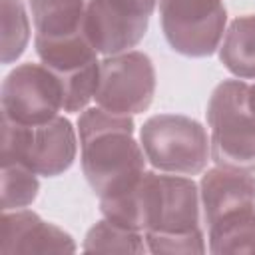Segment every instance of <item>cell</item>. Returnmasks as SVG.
Wrapping results in <instances>:
<instances>
[{
	"label": "cell",
	"mask_w": 255,
	"mask_h": 255,
	"mask_svg": "<svg viewBox=\"0 0 255 255\" xmlns=\"http://www.w3.org/2000/svg\"><path fill=\"white\" fill-rule=\"evenodd\" d=\"M34 38L60 40L84 32L86 0H28Z\"/></svg>",
	"instance_id": "13"
},
{
	"label": "cell",
	"mask_w": 255,
	"mask_h": 255,
	"mask_svg": "<svg viewBox=\"0 0 255 255\" xmlns=\"http://www.w3.org/2000/svg\"><path fill=\"white\" fill-rule=\"evenodd\" d=\"M76 243L70 233L44 221L36 211H4L0 225V253H74Z\"/></svg>",
	"instance_id": "11"
},
{
	"label": "cell",
	"mask_w": 255,
	"mask_h": 255,
	"mask_svg": "<svg viewBox=\"0 0 255 255\" xmlns=\"http://www.w3.org/2000/svg\"><path fill=\"white\" fill-rule=\"evenodd\" d=\"M82 251L86 253H145V237L139 231L118 225L110 219L98 221L86 233Z\"/></svg>",
	"instance_id": "16"
},
{
	"label": "cell",
	"mask_w": 255,
	"mask_h": 255,
	"mask_svg": "<svg viewBox=\"0 0 255 255\" xmlns=\"http://www.w3.org/2000/svg\"><path fill=\"white\" fill-rule=\"evenodd\" d=\"M139 143L153 169L177 175H199L211 159L205 128L181 114H157L143 122Z\"/></svg>",
	"instance_id": "4"
},
{
	"label": "cell",
	"mask_w": 255,
	"mask_h": 255,
	"mask_svg": "<svg viewBox=\"0 0 255 255\" xmlns=\"http://www.w3.org/2000/svg\"><path fill=\"white\" fill-rule=\"evenodd\" d=\"M199 197L207 227L221 217L255 211V175L251 171L215 165L201 175Z\"/></svg>",
	"instance_id": "12"
},
{
	"label": "cell",
	"mask_w": 255,
	"mask_h": 255,
	"mask_svg": "<svg viewBox=\"0 0 255 255\" xmlns=\"http://www.w3.org/2000/svg\"><path fill=\"white\" fill-rule=\"evenodd\" d=\"M155 4L157 0H88L84 32L98 54L128 52L145 36Z\"/></svg>",
	"instance_id": "9"
},
{
	"label": "cell",
	"mask_w": 255,
	"mask_h": 255,
	"mask_svg": "<svg viewBox=\"0 0 255 255\" xmlns=\"http://www.w3.org/2000/svg\"><path fill=\"white\" fill-rule=\"evenodd\" d=\"M106 219L139 233H189L201 229L199 187L189 175L143 171L128 189L102 197Z\"/></svg>",
	"instance_id": "1"
},
{
	"label": "cell",
	"mask_w": 255,
	"mask_h": 255,
	"mask_svg": "<svg viewBox=\"0 0 255 255\" xmlns=\"http://www.w3.org/2000/svg\"><path fill=\"white\" fill-rule=\"evenodd\" d=\"M147 251L151 253H205V239L203 231H189V233H143Z\"/></svg>",
	"instance_id": "19"
},
{
	"label": "cell",
	"mask_w": 255,
	"mask_h": 255,
	"mask_svg": "<svg viewBox=\"0 0 255 255\" xmlns=\"http://www.w3.org/2000/svg\"><path fill=\"white\" fill-rule=\"evenodd\" d=\"M131 116L88 108L78 118L80 161L86 181L102 199L128 189L145 171V153L133 137Z\"/></svg>",
	"instance_id": "2"
},
{
	"label": "cell",
	"mask_w": 255,
	"mask_h": 255,
	"mask_svg": "<svg viewBox=\"0 0 255 255\" xmlns=\"http://www.w3.org/2000/svg\"><path fill=\"white\" fill-rule=\"evenodd\" d=\"M221 64L239 80L255 78V14L237 16L219 44Z\"/></svg>",
	"instance_id": "14"
},
{
	"label": "cell",
	"mask_w": 255,
	"mask_h": 255,
	"mask_svg": "<svg viewBox=\"0 0 255 255\" xmlns=\"http://www.w3.org/2000/svg\"><path fill=\"white\" fill-rule=\"evenodd\" d=\"M40 181L32 169L16 161H2V209H24L34 203Z\"/></svg>",
	"instance_id": "17"
},
{
	"label": "cell",
	"mask_w": 255,
	"mask_h": 255,
	"mask_svg": "<svg viewBox=\"0 0 255 255\" xmlns=\"http://www.w3.org/2000/svg\"><path fill=\"white\" fill-rule=\"evenodd\" d=\"M209 147L215 165L255 171V112L249 104V84L223 80L207 102Z\"/></svg>",
	"instance_id": "3"
},
{
	"label": "cell",
	"mask_w": 255,
	"mask_h": 255,
	"mask_svg": "<svg viewBox=\"0 0 255 255\" xmlns=\"http://www.w3.org/2000/svg\"><path fill=\"white\" fill-rule=\"evenodd\" d=\"M30 40V20L22 0H2V64H14Z\"/></svg>",
	"instance_id": "18"
},
{
	"label": "cell",
	"mask_w": 255,
	"mask_h": 255,
	"mask_svg": "<svg viewBox=\"0 0 255 255\" xmlns=\"http://www.w3.org/2000/svg\"><path fill=\"white\" fill-rule=\"evenodd\" d=\"M209 253H255V211H241L217 219L207 227Z\"/></svg>",
	"instance_id": "15"
},
{
	"label": "cell",
	"mask_w": 255,
	"mask_h": 255,
	"mask_svg": "<svg viewBox=\"0 0 255 255\" xmlns=\"http://www.w3.org/2000/svg\"><path fill=\"white\" fill-rule=\"evenodd\" d=\"M155 94V68L147 54L128 50L106 56L100 62L96 104L120 116H135L145 112Z\"/></svg>",
	"instance_id": "8"
},
{
	"label": "cell",
	"mask_w": 255,
	"mask_h": 255,
	"mask_svg": "<svg viewBox=\"0 0 255 255\" xmlns=\"http://www.w3.org/2000/svg\"><path fill=\"white\" fill-rule=\"evenodd\" d=\"M249 104H251V110L255 112V84L249 86Z\"/></svg>",
	"instance_id": "20"
},
{
	"label": "cell",
	"mask_w": 255,
	"mask_h": 255,
	"mask_svg": "<svg viewBox=\"0 0 255 255\" xmlns=\"http://www.w3.org/2000/svg\"><path fill=\"white\" fill-rule=\"evenodd\" d=\"M34 48L42 64L50 68L60 82L62 110L68 114L84 112L90 100H94L100 76L98 50L86 32L60 40L34 38Z\"/></svg>",
	"instance_id": "7"
},
{
	"label": "cell",
	"mask_w": 255,
	"mask_h": 255,
	"mask_svg": "<svg viewBox=\"0 0 255 255\" xmlns=\"http://www.w3.org/2000/svg\"><path fill=\"white\" fill-rule=\"evenodd\" d=\"M0 149L2 161H16L36 175L56 177L72 167L78 137L70 120L62 116L38 126H22L2 118Z\"/></svg>",
	"instance_id": "5"
},
{
	"label": "cell",
	"mask_w": 255,
	"mask_h": 255,
	"mask_svg": "<svg viewBox=\"0 0 255 255\" xmlns=\"http://www.w3.org/2000/svg\"><path fill=\"white\" fill-rule=\"evenodd\" d=\"M2 118L38 126L54 120L62 110V88L44 64H20L2 82Z\"/></svg>",
	"instance_id": "10"
},
{
	"label": "cell",
	"mask_w": 255,
	"mask_h": 255,
	"mask_svg": "<svg viewBox=\"0 0 255 255\" xmlns=\"http://www.w3.org/2000/svg\"><path fill=\"white\" fill-rule=\"evenodd\" d=\"M161 32L173 52L187 58H207L225 34L223 0H157Z\"/></svg>",
	"instance_id": "6"
}]
</instances>
